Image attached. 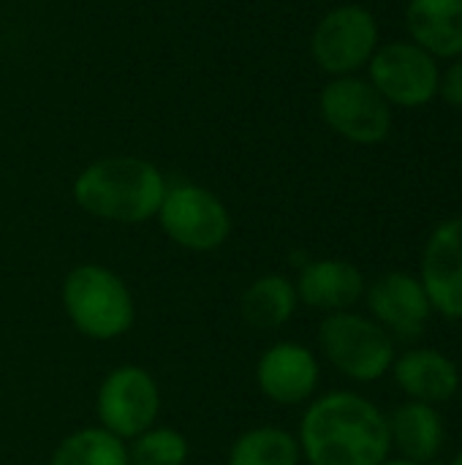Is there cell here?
Listing matches in <instances>:
<instances>
[{
    "label": "cell",
    "mask_w": 462,
    "mask_h": 465,
    "mask_svg": "<svg viewBox=\"0 0 462 465\" xmlns=\"http://www.w3.org/2000/svg\"><path fill=\"white\" fill-rule=\"evenodd\" d=\"M297 441L308 465H381L392 458L387 414L351 390L313 398Z\"/></svg>",
    "instance_id": "cell-1"
},
{
    "label": "cell",
    "mask_w": 462,
    "mask_h": 465,
    "mask_svg": "<svg viewBox=\"0 0 462 465\" xmlns=\"http://www.w3.org/2000/svg\"><path fill=\"white\" fill-rule=\"evenodd\" d=\"M163 172L139 155H109L87 163L71 185L76 207L109 223H147L166 196Z\"/></svg>",
    "instance_id": "cell-2"
},
{
    "label": "cell",
    "mask_w": 462,
    "mask_h": 465,
    "mask_svg": "<svg viewBox=\"0 0 462 465\" xmlns=\"http://www.w3.org/2000/svg\"><path fill=\"white\" fill-rule=\"evenodd\" d=\"M60 302L71 327L95 343L117 341L136 324L133 292L112 267L98 262L68 270L60 286Z\"/></svg>",
    "instance_id": "cell-3"
},
{
    "label": "cell",
    "mask_w": 462,
    "mask_h": 465,
    "mask_svg": "<svg viewBox=\"0 0 462 465\" xmlns=\"http://www.w3.org/2000/svg\"><path fill=\"white\" fill-rule=\"evenodd\" d=\"M321 357L349 381L373 384L392 371L398 343L368 313H327L319 324Z\"/></svg>",
    "instance_id": "cell-4"
},
{
    "label": "cell",
    "mask_w": 462,
    "mask_h": 465,
    "mask_svg": "<svg viewBox=\"0 0 462 465\" xmlns=\"http://www.w3.org/2000/svg\"><path fill=\"white\" fill-rule=\"evenodd\" d=\"M155 218L161 232L191 253H212L231 237L229 207L218 193L196 183L169 185Z\"/></svg>",
    "instance_id": "cell-5"
},
{
    "label": "cell",
    "mask_w": 462,
    "mask_h": 465,
    "mask_svg": "<svg viewBox=\"0 0 462 465\" xmlns=\"http://www.w3.org/2000/svg\"><path fill=\"white\" fill-rule=\"evenodd\" d=\"M381 44L378 19L368 5L343 3L329 8L313 27L310 54L329 76H349L368 68Z\"/></svg>",
    "instance_id": "cell-6"
},
{
    "label": "cell",
    "mask_w": 462,
    "mask_h": 465,
    "mask_svg": "<svg viewBox=\"0 0 462 465\" xmlns=\"http://www.w3.org/2000/svg\"><path fill=\"white\" fill-rule=\"evenodd\" d=\"M321 120L351 144H381L392 134V106L368 76H332L319 93Z\"/></svg>",
    "instance_id": "cell-7"
},
{
    "label": "cell",
    "mask_w": 462,
    "mask_h": 465,
    "mask_svg": "<svg viewBox=\"0 0 462 465\" xmlns=\"http://www.w3.org/2000/svg\"><path fill=\"white\" fill-rule=\"evenodd\" d=\"M365 71L370 84L392 109H419L438 98L441 60L411 38L378 44Z\"/></svg>",
    "instance_id": "cell-8"
},
{
    "label": "cell",
    "mask_w": 462,
    "mask_h": 465,
    "mask_svg": "<svg viewBox=\"0 0 462 465\" xmlns=\"http://www.w3.org/2000/svg\"><path fill=\"white\" fill-rule=\"evenodd\" d=\"M161 387L158 379L142 365L112 368L95 392L98 425L123 441L136 439L147 428L158 425Z\"/></svg>",
    "instance_id": "cell-9"
},
{
    "label": "cell",
    "mask_w": 462,
    "mask_h": 465,
    "mask_svg": "<svg viewBox=\"0 0 462 465\" xmlns=\"http://www.w3.org/2000/svg\"><path fill=\"white\" fill-rule=\"evenodd\" d=\"M365 302H368V316L378 322L392 335L395 343L419 341L433 319V308L425 294V286L419 283L417 275L403 270H389L378 275L373 283H368Z\"/></svg>",
    "instance_id": "cell-10"
},
{
    "label": "cell",
    "mask_w": 462,
    "mask_h": 465,
    "mask_svg": "<svg viewBox=\"0 0 462 465\" xmlns=\"http://www.w3.org/2000/svg\"><path fill=\"white\" fill-rule=\"evenodd\" d=\"M419 283L433 313L462 322V215L441 221L419 256Z\"/></svg>",
    "instance_id": "cell-11"
},
{
    "label": "cell",
    "mask_w": 462,
    "mask_h": 465,
    "mask_svg": "<svg viewBox=\"0 0 462 465\" xmlns=\"http://www.w3.org/2000/svg\"><path fill=\"white\" fill-rule=\"evenodd\" d=\"M253 379L259 392L275 406H302L319 392L321 365L308 346L297 341H278L259 354Z\"/></svg>",
    "instance_id": "cell-12"
},
{
    "label": "cell",
    "mask_w": 462,
    "mask_h": 465,
    "mask_svg": "<svg viewBox=\"0 0 462 465\" xmlns=\"http://www.w3.org/2000/svg\"><path fill=\"white\" fill-rule=\"evenodd\" d=\"M389 373L398 390L414 403H428L438 409L455 401V395L460 392V368L441 349H406L395 357Z\"/></svg>",
    "instance_id": "cell-13"
},
{
    "label": "cell",
    "mask_w": 462,
    "mask_h": 465,
    "mask_svg": "<svg viewBox=\"0 0 462 465\" xmlns=\"http://www.w3.org/2000/svg\"><path fill=\"white\" fill-rule=\"evenodd\" d=\"M302 305L327 313L354 311L365 300L368 281L362 270L346 259H310L294 281Z\"/></svg>",
    "instance_id": "cell-14"
},
{
    "label": "cell",
    "mask_w": 462,
    "mask_h": 465,
    "mask_svg": "<svg viewBox=\"0 0 462 465\" xmlns=\"http://www.w3.org/2000/svg\"><path fill=\"white\" fill-rule=\"evenodd\" d=\"M387 425L392 452H398V458L419 465H433L438 460L447 441V428L436 406L408 401L387 414Z\"/></svg>",
    "instance_id": "cell-15"
},
{
    "label": "cell",
    "mask_w": 462,
    "mask_h": 465,
    "mask_svg": "<svg viewBox=\"0 0 462 465\" xmlns=\"http://www.w3.org/2000/svg\"><path fill=\"white\" fill-rule=\"evenodd\" d=\"M406 30L436 60L462 54V0H408Z\"/></svg>",
    "instance_id": "cell-16"
},
{
    "label": "cell",
    "mask_w": 462,
    "mask_h": 465,
    "mask_svg": "<svg viewBox=\"0 0 462 465\" xmlns=\"http://www.w3.org/2000/svg\"><path fill=\"white\" fill-rule=\"evenodd\" d=\"M300 308L297 286L280 272H270L245 286L240 297V313L248 327L259 332H275L286 327Z\"/></svg>",
    "instance_id": "cell-17"
},
{
    "label": "cell",
    "mask_w": 462,
    "mask_h": 465,
    "mask_svg": "<svg viewBox=\"0 0 462 465\" xmlns=\"http://www.w3.org/2000/svg\"><path fill=\"white\" fill-rule=\"evenodd\" d=\"M302 452L294 433L275 425H259L234 439L226 465H300Z\"/></svg>",
    "instance_id": "cell-18"
},
{
    "label": "cell",
    "mask_w": 462,
    "mask_h": 465,
    "mask_svg": "<svg viewBox=\"0 0 462 465\" xmlns=\"http://www.w3.org/2000/svg\"><path fill=\"white\" fill-rule=\"evenodd\" d=\"M49 465H131L128 441L101 425L79 428L54 447Z\"/></svg>",
    "instance_id": "cell-19"
},
{
    "label": "cell",
    "mask_w": 462,
    "mask_h": 465,
    "mask_svg": "<svg viewBox=\"0 0 462 465\" xmlns=\"http://www.w3.org/2000/svg\"><path fill=\"white\" fill-rule=\"evenodd\" d=\"M131 465H188L191 444L185 433L166 425H152L128 441Z\"/></svg>",
    "instance_id": "cell-20"
},
{
    "label": "cell",
    "mask_w": 462,
    "mask_h": 465,
    "mask_svg": "<svg viewBox=\"0 0 462 465\" xmlns=\"http://www.w3.org/2000/svg\"><path fill=\"white\" fill-rule=\"evenodd\" d=\"M438 98H444L449 106L462 109V54L447 60L438 76Z\"/></svg>",
    "instance_id": "cell-21"
},
{
    "label": "cell",
    "mask_w": 462,
    "mask_h": 465,
    "mask_svg": "<svg viewBox=\"0 0 462 465\" xmlns=\"http://www.w3.org/2000/svg\"><path fill=\"white\" fill-rule=\"evenodd\" d=\"M381 465H419V463H411V460H403V458H389V460H384Z\"/></svg>",
    "instance_id": "cell-22"
},
{
    "label": "cell",
    "mask_w": 462,
    "mask_h": 465,
    "mask_svg": "<svg viewBox=\"0 0 462 465\" xmlns=\"http://www.w3.org/2000/svg\"><path fill=\"white\" fill-rule=\"evenodd\" d=\"M449 465H462V450L457 452V455H455V458H452V463Z\"/></svg>",
    "instance_id": "cell-23"
}]
</instances>
